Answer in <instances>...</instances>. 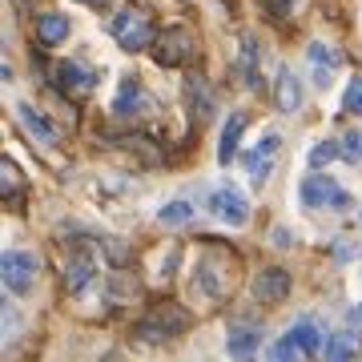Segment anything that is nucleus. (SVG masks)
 I'll return each mask as SVG.
<instances>
[{
  "label": "nucleus",
  "mask_w": 362,
  "mask_h": 362,
  "mask_svg": "<svg viewBox=\"0 0 362 362\" xmlns=\"http://www.w3.org/2000/svg\"><path fill=\"white\" fill-rule=\"evenodd\" d=\"M306 57H310L314 85H318V89H330V81H334L338 69H342V57H338V49H330V45H322V40H314L310 49H306Z\"/></svg>",
  "instance_id": "nucleus-12"
},
{
  "label": "nucleus",
  "mask_w": 362,
  "mask_h": 362,
  "mask_svg": "<svg viewBox=\"0 0 362 362\" xmlns=\"http://www.w3.org/2000/svg\"><path fill=\"white\" fill-rule=\"evenodd\" d=\"M298 354H302V346L294 342V334H290V330H286V334L270 346V362H298Z\"/></svg>",
  "instance_id": "nucleus-24"
},
{
  "label": "nucleus",
  "mask_w": 362,
  "mask_h": 362,
  "mask_svg": "<svg viewBox=\"0 0 362 362\" xmlns=\"http://www.w3.org/2000/svg\"><path fill=\"white\" fill-rule=\"evenodd\" d=\"M157 221H161V226H169V230L189 226V221H194V206H189V202H169V206H161Z\"/></svg>",
  "instance_id": "nucleus-23"
},
{
  "label": "nucleus",
  "mask_w": 362,
  "mask_h": 362,
  "mask_svg": "<svg viewBox=\"0 0 362 362\" xmlns=\"http://www.w3.org/2000/svg\"><path fill=\"white\" fill-rule=\"evenodd\" d=\"M81 4H89V8H105L109 0H81Z\"/></svg>",
  "instance_id": "nucleus-32"
},
{
  "label": "nucleus",
  "mask_w": 362,
  "mask_h": 362,
  "mask_svg": "<svg viewBox=\"0 0 362 362\" xmlns=\"http://www.w3.org/2000/svg\"><path fill=\"white\" fill-rule=\"evenodd\" d=\"M282 153V137L278 133H266L254 149H250L246 157H242V165H246V177L254 181V185H262V181L270 177V169H274V157Z\"/></svg>",
  "instance_id": "nucleus-9"
},
{
  "label": "nucleus",
  "mask_w": 362,
  "mask_h": 362,
  "mask_svg": "<svg viewBox=\"0 0 362 362\" xmlns=\"http://www.w3.org/2000/svg\"><path fill=\"white\" fill-rule=\"evenodd\" d=\"M73 33V21L61 13H40L37 16V37L45 40V45H61V40Z\"/></svg>",
  "instance_id": "nucleus-19"
},
{
  "label": "nucleus",
  "mask_w": 362,
  "mask_h": 362,
  "mask_svg": "<svg viewBox=\"0 0 362 362\" xmlns=\"http://www.w3.org/2000/svg\"><path fill=\"white\" fill-rule=\"evenodd\" d=\"M93 278H97V258H93L89 250H73L69 262H65V286L73 294H81Z\"/></svg>",
  "instance_id": "nucleus-14"
},
{
  "label": "nucleus",
  "mask_w": 362,
  "mask_h": 362,
  "mask_svg": "<svg viewBox=\"0 0 362 362\" xmlns=\"http://www.w3.org/2000/svg\"><path fill=\"white\" fill-rule=\"evenodd\" d=\"M338 145H342V161H350V165H358L362 161V129H350Z\"/></svg>",
  "instance_id": "nucleus-26"
},
{
  "label": "nucleus",
  "mask_w": 362,
  "mask_h": 362,
  "mask_svg": "<svg viewBox=\"0 0 362 362\" xmlns=\"http://www.w3.org/2000/svg\"><path fill=\"white\" fill-rule=\"evenodd\" d=\"M258 61H262L258 40H254V37L246 33V37L238 40V61H233V69H238V77H242V85H246V89H258V85H262Z\"/></svg>",
  "instance_id": "nucleus-13"
},
{
  "label": "nucleus",
  "mask_w": 362,
  "mask_h": 362,
  "mask_svg": "<svg viewBox=\"0 0 362 362\" xmlns=\"http://www.w3.org/2000/svg\"><path fill=\"white\" fill-rule=\"evenodd\" d=\"M350 322H358V326H362V306H354V310H350Z\"/></svg>",
  "instance_id": "nucleus-31"
},
{
  "label": "nucleus",
  "mask_w": 362,
  "mask_h": 362,
  "mask_svg": "<svg viewBox=\"0 0 362 362\" xmlns=\"http://www.w3.org/2000/svg\"><path fill=\"white\" fill-rule=\"evenodd\" d=\"M270 8H274V13H286V8H290V0H270Z\"/></svg>",
  "instance_id": "nucleus-30"
},
{
  "label": "nucleus",
  "mask_w": 362,
  "mask_h": 362,
  "mask_svg": "<svg viewBox=\"0 0 362 362\" xmlns=\"http://www.w3.org/2000/svg\"><path fill=\"white\" fill-rule=\"evenodd\" d=\"M274 246H278V250L294 246V238H290V230H286V226H278V230H274Z\"/></svg>",
  "instance_id": "nucleus-29"
},
{
  "label": "nucleus",
  "mask_w": 362,
  "mask_h": 362,
  "mask_svg": "<svg viewBox=\"0 0 362 362\" xmlns=\"http://www.w3.org/2000/svg\"><path fill=\"white\" fill-rule=\"evenodd\" d=\"M109 33H113V40L125 52H141V49L153 45V16L145 13V8H137V4H125V8L113 16Z\"/></svg>",
  "instance_id": "nucleus-2"
},
{
  "label": "nucleus",
  "mask_w": 362,
  "mask_h": 362,
  "mask_svg": "<svg viewBox=\"0 0 362 362\" xmlns=\"http://www.w3.org/2000/svg\"><path fill=\"white\" fill-rule=\"evenodd\" d=\"M274 101L282 113H298L302 101H306V93H302V81L290 73V69H278V81H274Z\"/></svg>",
  "instance_id": "nucleus-15"
},
{
  "label": "nucleus",
  "mask_w": 362,
  "mask_h": 362,
  "mask_svg": "<svg viewBox=\"0 0 362 362\" xmlns=\"http://www.w3.org/2000/svg\"><path fill=\"white\" fill-rule=\"evenodd\" d=\"M0 189H4V197H13L16 189H21V173H16L13 161H4V165H0Z\"/></svg>",
  "instance_id": "nucleus-28"
},
{
  "label": "nucleus",
  "mask_w": 362,
  "mask_h": 362,
  "mask_svg": "<svg viewBox=\"0 0 362 362\" xmlns=\"http://www.w3.org/2000/svg\"><path fill=\"white\" fill-rule=\"evenodd\" d=\"M209 214H214L221 226L242 230V226L250 221V202H246V194H242L238 185H218V189L209 194Z\"/></svg>",
  "instance_id": "nucleus-7"
},
{
  "label": "nucleus",
  "mask_w": 362,
  "mask_h": 362,
  "mask_svg": "<svg viewBox=\"0 0 362 362\" xmlns=\"http://www.w3.org/2000/svg\"><path fill=\"white\" fill-rule=\"evenodd\" d=\"M141 109H149V97H145L141 81H137V77H125V81H121V89H117L113 113H117V117H133V113H141Z\"/></svg>",
  "instance_id": "nucleus-16"
},
{
  "label": "nucleus",
  "mask_w": 362,
  "mask_h": 362,
  "mask_svg": "<svg viewBox=\"0 0 362 362\" xmlns=\"http://www.w3.org/2000/svg\"><path fill=\"white\" fill-rule=\"evenodd\" d=\"M52 85H57V93H65L69 101H81L97 89V73L85 69L81 61H61V65H52Z\"/></svg>",
  "instance_id": "nucleus-8"
},
{
  "label": "nucleus",
  "mask_w": 362,
  "mask_h": 362,
  "mask_svg": "<svg viewBox=\"0 0 362 362\" xmlns=\"http://www.w3.org/2000/svg\"><path fill=\"white\" fill-rule=\"evenodd\" d=\"M358 346H362V338H354V334L326 338V362H354V350Z\"/></svg>",
  "instance_id": "nucleus-22"
},
{
  "label": "nucleus",
  "mask_w": 362,
  "mask_h": 362,
  "mask_svg": "<svg viewBox=\"0 0 362 362\" xmlns=\"http://www.w3.org/2000/svg\"><path fill=\"white\" fill-rule=\"evenodd\" d=\"M230 262L221 250L209 246L206 250V258L197 262V274H194V294L197 298H206V302H221L226 298V290H230V274H221V270H230Z\"/></svg>",
  "instance_id": "nucleus-3"
},
{
  "label": "nucleus",
  "mask_w": 362,
  "mask_h": 362,
  "mask_svg": "<svg viewBox=\"0 0 362 362\" xmlns=\"http://www.w3.org/2000/svg\"><path fill=\"white\" fill-rule=\"evenodd\" d=\"M197 57V37L189 28H165L161 37H157V49H153V61L161 69H177V65H189Z\"/></svg>",
  "instance_id": "nucleus-5"
},
{
  "label": "nucleus",
  "mask_w": 362,
  "mask_h": 362,
  "mask_svg": "<svg viewBox=\"0 0 362 362\" xmlns=\"http://www.w3.org/2000/svg\"><path fill=\"white\" fill-rule=\"evenodd\" d=\"M290 334H294V342L302 346V354H306V358H318V354L326 350V342H322L326 334L318 330V322H314V318H302V322H294V326H290Z\"/></svg>",
  "instance_id": "nucleus-17"
},
{
  "label": "nucleus",
  "mask_w": 362,
  "mask_h": 362,
  "mask_svg": "<svg viewBox=\"0 0 362 362\" xmlns=\"http://www.w3.org/2000/svg\"><path fill=\"white\" fill-rule=\"evenodd\" d=\"M262 346V326L258 322H233L230 334H226V350H230L233 362H254Z\"/></svg>",
  "instance_id": "nucleus-10"
},
{
  "label": "nucleus",
  "mask_w": 362,
  "mask_h": 362,
  "mask_svg": "<svg viewBox=\"0 0 362 362\" xmlns=\"http://www.w3.org/2000/svg\"><path fill=\"white\" fill-rule=\"evenodd\" d=\"M242 133H246V113H230V121L221 125V145H218V161H221V165H230V161H233Z\"/></svg>",
  "instance_id": "nucleus-18"
},
{
  "label": "nucleus",
  "mask_w": 362,
  "mask_h": 362,
  "mask_svg": "<svg viewBox=\"0 0 362 362\" xmlns=\"http://www.w3.org/2000/svg\"><path fill=\"white\" fill-rule=\"evenodd\" d=\"M37 274H40L37 254H28V250H4V258H0V282H4L8 294L25 298L37 286Z\"/></svg>",
  "instance_id": "nucleus-4"
},
{
  "label": "nucleus",
  "mask_w": 362,
  "mask_h": 362,
  "mask_svg": "<svg viewBox=\"0 0 362 362\" xmlns=\"http://www.w3.org/2000/svg\"><path fill=\"white\" fill-rule=\"evenodd\" d=\"M334 157H342V145H338V141H318L306 161H310V169H322V165H330Z\"/></svg>",
  "instance_id": "nucleus-25"
},
{
  "label": "nucleus",
  "mask_w": 362,
  "mask_h": 362,
  "mask_svg": "<svg viewBox=\"0 0 362 362\" xmlns=\"http://www.w3.org/2000/svg\"><path fill=\"white\" fill-rule=\"evenodd\" d=\"M185 97H189V105H194V117H202V121L214 117V93L206 89V81H202V77H189Z\"/></svg>",
  "instance_id": "nucleus-21"
},
{
  "label": "nucleus",
  "mask_w": 362,
  "mask_h": 362,
  "mask_svg": "<svg viewBox=\"0 0 362 362\" xmlns=\"http://www.w3.org/2000/svg\"><path fill=\"white\" fill-rule=\"evenodd\" d=\"M189 310L185 306H177V302H161V306H153V310L145 314L141 322H137V330L133 334L141 338V342H169V338H177L189 330Z\"/></svg>",
  "instance_id": "nucleus-1"
},
{
  "label": "nucleus",
  "mask_w": 362,
  "mask_h": 362,
  "mask_svg": "<svg viewBox=\"0 0 362 362\" xmlns=\"http://www.w3.org/2000/svg\"><path fill=\"white\" fill-rule=\"evenodd\" d=\"M16 117H21V125H25L37 141H45V145H57V129H52L49 121L33 109V105H16Z\"/></svg>",
  "instance_id": "nucleus-20"
},
{
  "label": "nucleus",
  "mask_w": 362,
  "mask_h": 362,
  "mask_svg": "<svg viewBox=\"0 0 362 362\" xmlns=\"http://www.w3.org/2000/svg\"><path fill=\"white\" fill-rule=\"evenodd\" d=\"M342 113L362 117V77H354V81H350V89L342 93Z\"/></svg>",
  "instance_id": "nucleus-27"
},
{
  "label": "nucleus",
  "mask_w": 362,
  "mask_h": 362,
  "mask_svg": "<svg viewBox=\"0 0 362 362\" xmlns=\"http://www.w3.org/2000/svg\"><path fill=\"white\" fill-rule=\"evenodd\" d=\"M298 197H302V206L310 209H346L350 206V194L338 185L334 177H322V173H314L298 185Z\"/></svg>",
  "instance_id": "nucleus-6"
},
{
  "label": "nucleus",
  "mask_w": 362,
  "mask_h": 362,
  "mask_svg": "<svg viewBox=\"0 0 362 362\" xmlns=\"http://www.w3.org/2000/svg\"><path fill=\"white\" fill-rule=\"evenodd\" d=\"M254 298H258L262 306H274V302H282L286 294H290V274L282 270V266H266V270L254 274Z\"/></svg>",
  "instance_id": "nucleus-11"
}]
</instances>
